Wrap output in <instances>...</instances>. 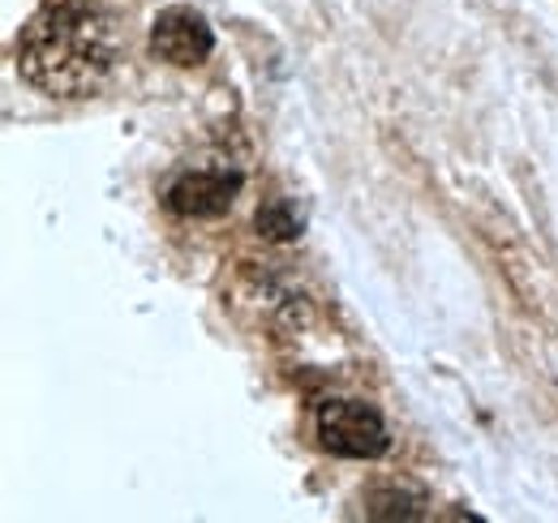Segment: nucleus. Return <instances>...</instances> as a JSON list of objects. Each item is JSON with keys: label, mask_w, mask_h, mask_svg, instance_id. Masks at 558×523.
<instances>
[{"label": "nucleus", "mask_w": 558, "mask_h": 523, "mask_svg": "<svg viewBox=\"0 0 558 523\" xmlns=\"http://www.w3.org/2000/svg\"><path fill=\"white\" fill-rule=\"evenodd\" d=\"M117 17L95 0H39L17 35V73L52 99L95 95L121 65Z\"/></svg>", "instance_id": "1"}, {"label": "nucleus", "mask_w": 558, "mask_h": 523, "mask_svg": "<svg viewBox=\"0 0 558 523\" xmlns=\"http://www.w3.org/2000/svg\"><path fill=\"white\" fill-rule=\"evenodd\" d=\"M318 442L340 459H378L387 455L391 434L374 403L365 399H327L318 408Z\"/></svg>", "instance_id": "2"}, {"label": "nucleus", "mask_w": 558, "mask_h": 523, "mask_svg": "<svg viewBox=\"0 0 558 523\" xmlns=\"http://www.w3.org/2000/svg\"><path fill=\"white\" fill-rule=\"evenodd\" d=\"M241 185H245V177L236 168H194V172H181L163 190V206L177 219H219L232 210Z\"/></svg>", "instance_id": "3"}, {"label": "nucleus", "mask_w": 558, "mask_h": 523, "mask_svg": "<svg viewBox=\"0 0 558 523\" xmlns=\"http://www.w3.org/2000/svg\"><path fill=\"white\" fill-rule=\"evenodd\" d=\"M150 52L159 61L177 69L203 65L215 52V31L207 26V17L190 4H168L159 9V17L150 22Z\"/></svg>", "instance_id": "4"}, {"label": "nucleus", "mask_w": 558, "mask_h": 523, "mask_svg": "<svg viewBox=\"0 0 558 523\" xmlns=\"http://www.w3.org/2000/svg\"><path fill=\"white\" fill-rule=\"evenodd\" d=\"M254 228L267 241H296L305 232V206L296 197H267L254 215Z\"/></svg>", "instance_id": "5"}]
</instances>
